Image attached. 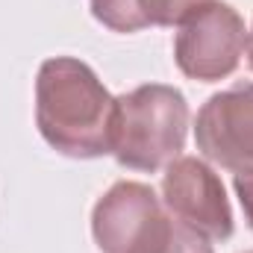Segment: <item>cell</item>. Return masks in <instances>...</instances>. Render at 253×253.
Instances as JSON below:
<instances>
[{"label":"cell","mask_w":253,"mask_h":253,"mask_svg":"<svg viewBox=\"0 0 253 253\" xmlns=\"http://www.w3.org/2000/svg\"><path fill=\"white\" fill-rule=\"evenodd\" d=\"M162 203L171 215L186 221L206 239L233 236V209L215 168L197 156H177L165 165L162 177Z\"/></svg>","instance_id":"5"},{"label":"cell","mask_w":253,"mask_h":253,"mask_svg":"<svg viewBox=\"0 0 253 253\" xmlns=\"http://www.w3.org/2000/svg\"><path fill=\"white\" fill-rule=\"evenodd\" d=\"M197 150L227 171L253 168V83L212 94L194 118Z\"/></svg>","instance_id":"6"},{"label":"cell","mask_w":253,"mask_h":253,"mask_svg":"<svg viewBox=\"0 0 253 253\" xmlns=\"http://www.w3.org/2000/svg\"><path fill=\"white\" fill-rule=\"evenodd\" d=\"M248 65L253 68V30H251V36H248Z\"/></svg>","instance_id":"10"},{"label":"cell","mask_w":253,"mask_h":253,"mask_svg":"<svg viewBox=\"0 0 253 253\" xmlns=\"http://www.w3.org/2000/svg\"><path fill=\"white\" fill-rule=\"evenodd\" d=\"M168 253H215V251H212V245H209V239L203 233H197L194 227H189L183 221L180 230H177L174 245L168 248Z\"/></svg>","instance_id":"8"},{"label":"cell","mask_w":253,"mask_h":253,"mask_svg":"<svg viewBox=\"0 0 253 253\" xmlns=\"http://www.w3.org/2000/svg\"><path fill=\"white\" fill-rule=\"evenodd\" d=\"M180 224L156 191L135 180L115 183L91 212V236L103 253H168Z\"/></svg>","instance_id":"3"},{"label":"cell","mask_w":253,"mask_h":253,"mask_svg":"<svg viewBox=\"0 0 253 253\" xmlns=\"http://www.w3.org/2000/svg\"><path fill=\"white\" fill-rule=\"evenodd\" d=\"M189 135L186 94L165 83H144L115 97L112 156L129 171H159L180 156Z\"/></svg>","instance_id":"2"},{"label":"cell","mask_w":253,"mask_h":253,"mask_svg":"<svg viewBox=\"0 0 253 253\" xmlns=\"http://www.w3.org/2000/svg\"><path fill=\"white\" fill-rule=\"evenodd\" d=\"M245 253H253V251H245Z\"/></svg>","instance_id":"11"},{"label":"cell","mask_w":253,"mask_h":253,"mask_svg":"<svg viewBox=\"0 0 253 253\" xmlns=\"http://www.w3.org/2000/svg\"><path fill=\"white\" fill-rule=\"evenodd\" d=\"M212 0H91V15L112 33L144 27H180L191 12Z\"/></svg>","instance_id":"7"},{"label":"cell","mask_w":253,"mask_h":253,"mask_svg":"<svg viewBox=\"0 0 253 253\" xmlns=\"http://www.w3.org/2000/svg\"><path fill=\"white\" fill-rule=\"evenodd\" d=\"M245 47V18L230 3L212 0L180 24L174 39V62L189 80L215 83L239 68Z\"/></svg>","instance_id":"4"},{"label":"cell","mask_w":253,"mask_h":253,"mask_svg":"<svg viewBox=\"0 0 253 253\" xmlns=\"http://www.w3.org/2000/svg\"><path fill=\"white\" fill-rule=\"evenodd\" d=\"M233 189H236V197H239V203L245 209V218H248V224L253 230V168L251 171H236Z\"/></svg>","instance_id":"9"},{"label":"cell","mask_w":253,"mask_h":253,"mask_svg":"<svg viewBox=\"0 0 253 253\" xmlns=\"http://www.w3.org/2000/svg\"><path fill=\"white\" fill-rule=\"evenodd\" d=\"M36 124L56 153L100 159L112 153L115 97L83 59L53 56L36 77Z\"/></svg>","instance_id":"1"}]
</instances>
